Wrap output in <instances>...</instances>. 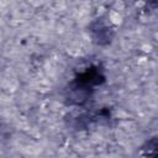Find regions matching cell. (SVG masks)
I'll return each instance as SVG.
<instances>
[{
	"instance_id": "obj_1",
	"label": "cell",
	"mask_w": 158,
	"mask_h": 158,
	"mask_svg": "<svg viewBox=\"0 0 158 158\" xmlns=\"http://www.w3.org/2000/svg\"><path fill=\"white\" fill-rule=\"evenodd\" d=\"M109 17H110V21H111L114 25H120V23L122 22V15H121L117 10H112V11H110Z\"/></svg>"
}]
</instances>
